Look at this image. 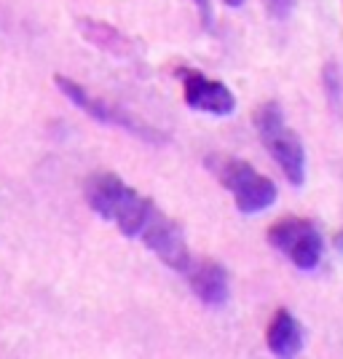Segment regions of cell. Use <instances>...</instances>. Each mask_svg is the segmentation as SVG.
<instances>
[{
	"instance_id": "obj_10",
	"label": "cell",
	"mask_w": 343,
	"mask_h": 359,
	"mask_svg": "<svg viewBox=\"0 0 343 359\" xmlns=\"http://www.w3.org/2000/svg\"><path fill=\"white\" fill-rule=\"evenodd\" d=\"M269 14L274 19H287V16L295 11V0H263Z\"/></svg>"
},
{
	"instance_id": "obj_5",
	"label": "cell",
	"mask_w": 343,
	"mask_h": 359,
	"mask_svg": "<svg viewBox=\"0 0 343 359\" xmlns=\"http://www.w3.org/2000/svg\"><path fill=\"white\" fill-rule=\"evenodd\" d=\"M54 83L60 86V91L73 102L75 107H81V110H83L86 116H91L94 121L107 123V126H119V129H123V132L140 137V140H145V142H153V145L164 142V135H161V132H156L153 126L142 123V121H137L135 116L123 113V110H119V107L107 105L105 100L89 94L81 83H75L73 78H67V75H54Z\"/></svg>"
},
{
	"instance_id": "obj_8",
	"label": "cell",
	"mask_w": 343,
	"mask_h": 359,
	"mask_svg": "<svg viewBox=\"0 0 343 359\" xmlns=\"http://www.w3.org/2000/svg\"><path fill=\"white\" fill-rule=\"evenodd\" d=\"M266 344L274 357H298L303 351V327L292 311L279 309L266 330Z\"/></svg>"
},
{
	"instance_id": "obj_3",
	"label": "cell",
	"mask_w": 343,
	"mask_h": 359,
	"mask_svg": "<svg viewBox=\"0 0 343 359\" xmlns=\"http://www.w3.org/2000/svg\"><path fill=\"white\" fill-rule=\"evenodd\" d=\"M207 169L234 196L236 210L244 215H257V212L269 210L279 196L276 185L266 175H260L253 164L241 161L236 156H209Z\"/></svg>"
},
{
	"instance_id": "obj_2",
	"label": "cell",
	"mask_w": 343,
	"mask_h": 359,
	"mask_svg": "<svg viewBox=\"0 0 343 359\" xmlns=\"http://www.w3.org/2000/svg\"><path fill=\"white\" fill-rule=\"evenodd\" d=\"M253 123L257 129L260 142L266 145L271 158L282 169V175L290 180V185L300 188L306 182V148L295 129L287 126L284 110L276 100H266L255 107Z\"/></svg>"
},
{
	"instance_id": "obj_11",
	"label": "cell",
	"mask_w": 343,
	"mask_h": 359,
	"mask_svg": "<svg viewBox=\"0 0 343 359\" xmlns=\"http://www.w3.org/2000/svg\"><path fill=\"white\" fill-rule=\"evenodd\" d=\"M196 8H199V19H201V25L212 30V22H215V16H212V3L209 0H194Z\"/></svg>"
},
{
	"instance_id": "obj_7",
	"label": "cell",
	"mask_w": 343,
	"mask_h": 359,
	"mask_svg": "<svg viewBox=\"0 0 343 359\" xmlns=\"http://www.w3.org/2000/svg\"><path fill=\"white\" fill-rule=\"evenodd\" d=\"M188 279V285L194 290V295L209 309H220L228 300V271L209 257H196L191 269L182 273Z\"/></svg>"
},
{
	"instance_id": "obj_4",
	"label": "cell",
	"mask_w": 343,
	"mask_h": 359,
	"mask_svg": "<svg viewBox=\"0 0 343 359\" xmlns=\"http://www.w3.org/2000/svg\"><path fill=\"white\" fill-rule=\"evenodd\" d=\"M266 239L271 247H276L279 252L300 271H314L322 263L325 252V239L319 233V228L311 220L303 217H282L269 228Z\"/></svg>"
},
{
	"instance_id": "obj_6",
	"label": "cell",
	"mask_w": 343,
	"mask_h": 359,
	"mask_svg": "<svg viewBox=\"0 0 343 359\" xmlns=\"http://www.w3.org/2000/svg\"><path fill=\"white\" fill-rule=\"evenodd\" d=\"M177 78L182 83V94H185V102L188 107H194L199 113H209V116H231L236 110V97L234 91L228 89L225 83L215 81L204 75L201 70L194 67H177Z\"/></svg>"
},
{
	"instance_id": "obj_12",
	"label": "cell",
	"mask_w": 343,
	"mask_h": 359,
	"mask_svg": "<svg viewBox=\"0 0 343 359\" xmlns=\"http://www.w3.org/2000/svg\"><path fill=\"white\" fill-rule=\"evenodd\" d=\"M225 6H231V8H241L244 6V0H223Z\"/></svg>"
},
{
	"instance_id": "obj_1",
	"label": "cell",
	"mask_w": 343,
	"mask_h": 359,
	"mask_svg": "<svg viewBox=\"0 0 343 359\" xmlns=\"http://www.w3.org/2000/svg\"><path fill=\"white\" fill-rule=\"evenodd\" d=\"M83 196L91 212L116 225L123 236L142 241L164 266L180 276L191 269L196 255L188 247L185 231L177 220L156 207V201L140 194L113 172H94L83 182Z\"/></svg>"
},
{
	"instance_id": "obj_9",
	"label": "cell",
	"mask_w": 343,
	"mask_h": 359,
	"mask_svg": "<svg viewBox=\"0 0 343 359\" xmlns=\"http://www.w3.org/2000/svg\"><path fill=\"white\" fill-rule=\"evenodd\" d=\"M78 25H81V30H83V35L89 38L91 43H97L100 48L110 51V54L123 57V54H129V51H132V43H129L121 32L110 30L107 25H97V22H89V19H81Z\"/></svg>"
}]
</instances>
